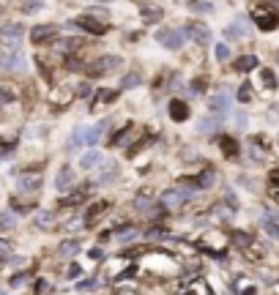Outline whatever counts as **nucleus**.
I'll return each instance as SVG.
<instances>
[{
    "instance_id": "nucleus-11",
    "label": "nucleus",
    "mask_w": 279,
    "mask_h": 295,
    "mask_svg": "<svg viewBox=\"0 0 279 295\" xmlns=\"http://www.w3.org/2000/svg\"><path fill=\"white\" fill-rule=\"evenodd\" d=\"M71 28H83L88 33H93V36H101V33H104V25H101L96 17H91V14H88V17H77L71 22Z\"/></svg>"
},
{
    "instance_id": "nucleus-48",
    "label": "nucleus",
    "mask_w": 279,
    "mask_h": 295,
    "mask_svg": "<svg viewBox=\"0 0 279 295\" xmlns=\"http://www.w3.org/2000/svg\"><path fill=\"white\" fill-rule=\"evenodd\" d=\"M268 194H271V200L279 205V186H268Z\"/></svg>"
},
{
    "instance_id": "nucleus-47",
    "label": "nucleus",
    "mask_w": 279,
    "mask_h": 295,
    "mask_svg": "<svg viewBox=\"0 0 279 295\" xmlns=\"http://www.w3.org/2000/svg\"><path fill=\"white\" fill-rule=\"evenodd\" d=\"M88 254H91V260H101V257H104V252H101V246H93V249L88 252Z\"/></svg>"
},
{
    "instance_id": "nucleus-38",
    "label": "nucleus",
    "mask_w": 279,
    "mask_h": 295,
    "mask_svg": "<svg viewBox=\"0 0 279 295\" xmlns=\"http://www.w3.org/2000/svg\"><path fill=\"white\" fill-rule=\"evenodd\" d=\"M96 284H99L96 279H85V281H79L77 284V290L79 292H91V290H96Z\"/></svg>"
},
{
    "instance_id": "nucleus-49",
    "label": "nucleus",
    "mask_w": 279,
    "mask_h": 295,
    "mask_svg": "<svg viewBox=\"0 0 279 295\" xmlns=\"http://www.w3.org/2000/svg\"><path fill=\"white\" fill-rule=\"evenodd\" d=\"M11 148H14V145H0V159H3V156H9V151H11Z\"/></svg>"
},
{
    "instance_id": "nucleus-20",
    "label": "nucleus",
    "mask_w": 279,
    "mask_h": 295,
    "mask_svg": "<svg viewBox=\"0 0 279 295\" xmlns=\"http://www.w3.org/2000/svg\"><path fill=\"white\" fill-rule=\"evenodd\" d=\"M192 180L197 183V189H200V191H206V189H211V186L216 183V170H214V167H206V170H203L200 175H194Z\"/></svg>"
},
{
    "instance_id": "nucleus-27",
    "label": "nucleus",
    "mask_w": 279,
    "mask_h": 295,
    "mask_svg": "<svg viewBox=\"0 0 279 295\" xmlns=\"http://www.w3.org/2000/svg\"><path fill=\"white\" fill-rule=\"evenodd\" d=\"M14 227H17V213H11V211L0 213V232H9V230H14Z\"/></svg>"
},
{
    "instance_id": "nucleus-9",
    "label": "nucleus",
    "mask_w": 279,
    "mask_h": 295,
    "mask_svg": "<svg viewBox=\"0 0 279 295\" xmlns=\"http://www.w3.org/2000/svg\"><path fill=\"white\" fill-rule=\"evenodd\" d=\"M121 66V58H115V55H104V58H99L96 63L91 66V77H101V74H107V71H112V69H118Z\"/></svg>"
},
{
    "instance_id": "nucleus-23",
    "label": "nucleus",
    "mask_w": 279,
    "mask_h": 295,
    "mask_svg": "<svg viewBox=\"0 0 279 295\" xmlns=\"http://www.w3.org/2000/svg\"><path fill=\"white\" fill-rule=\"evenodd\" d=\"M101 162H104V159H101L99 151H88V153H83V159H79V167H83V170H99Z\"/></svg>"
},
{
    "instance_id": "nucleus-46",
    "label": "nucleus",
    "mask_w": 279,
    "mask_h": 295,
    "mask_svg": "<svg viewBox=\"0 0 279 295\" xmlns=\"http://www.w3.org/2000/svg\"><path fill=\"white\" fill-rule=\"evenodd\" d=\"M263 216H268L271 221H276V224H279V208H268V211H265Z\"/></svg>"
},
{
    "instance_id": "nucleus-17",
    "label": "nucleus",
    "mask_w": 279,
    "mask_h": 295,
    "mask_svg": "<svg viewBox=\"0 0 279 295\" xmlns=\"http://www.w3.org/2000/svg\"><path fill=\"white\" fill-rule=\"evenodd\" d=\"M140 235H142V232L137 230V227H132V224H124V227H118V230L112 232V238L118 240L121 246H124V243H129V240H137Z\"/></svg>"
},
{
    "instance_id": "nucleus-50",
    "label": "nucleus",
    "mask_w": 279,
    "mask_h": 295,
    "mask_svg": "<svg viewBox=\"0 0 279 295\" xmlns=\"http://www.w3.org/2000/svg\"><path fill=\"white\" fill-rule=\"evenodd\" d=\"M77 90H79V96H85V99H88V93H91V88H88V85H79Z\"/></svg>"
},
{
    "instance_id": "nucleus-2",
    "label": "nucleus",
    "mask_w": 279,
    "mask_h": 295,
    "mask_svg": "<svg viewBox=\"0 0 279 295\" xmlns=\"http://www.w3.org/2000/svg\"><path fill=\"white\" fill-rule=\"evenodd\" d=\"M55 189L60 194H71L74 189H77V170H74L71 164H63L58 170V175H55Z\"/></svg>"
},
{
    "instance_id": "nucleus-12",
    "label": "nucleus",
    "mask_w": 279,
    "mask_h": 295,
    "mask_svg": "<svg viewBox=\"0 0 279 295\" xmlns=\"http://www.w3.org/2000/svg\"><path fill=\"white\" fill-rule=\"evenodd\" d=\"M211 112H214L219 120L230 112V96H227V90H219L214 99H211Z\"/></svg>"
},
{
    "instance_id": "nucleus-13",
    "label": "nucleus",
    "mask_w": 279,
    "mask_h": 295,
    "mask_svg": "<svg viewBox=\"0 0 279 295\" xmlns=\"http://www.w3.org/2000/svg\"><path fill=\"white\" fill-rule=\"evenodd\" d=\"M183 30H186V36L192 38L194 44H200V46L211 44V30L206 28V25H189V28H183Z\"/></svg>"
},
{
    "instance_id": "nucleus-14",
    "label": "nucleus",
    "mask_w": 279,
    "mask_h": 295,
    "mask_svg": "<svg viewBox=\"0 0 279 295\" xmlns=\"http://www.w3.org/2000/svg\"><path fill=\"white\" fill-rule=\"evenodd\" d=\"M55 36H58L55 25H38V28L30 30V41L33 44H44V41H50V38H55Z\"/></svg>"
},
{
    "instance_id": "nucleus-16",
    "label": "nucleus",
    "mask_w": 279,
    "mask_h": 295,
    "mask_svg": "<svg viewBox=\"0 0 279 295\" xmlns=\"http://www.w3.org/2000/svg\"><path fill=\"white\" fill-rule=\"evenodd\" d=\"M79 252H83V240H79V238H69V240H63V243L58 246V254H60L63 260L77 257Z\"/></svg>"
},
{
    "instance_id": "nucleus-31",
    "label": "nucleus",
    "mask_w": 279,
    "mask_h": 295,
    "mask_svg": "<svg viewBox=\"0 0 279 295\" xmlns=\"http://www.w3.org/2000/svg\"><path fill=\"white\" fill-rule=\"evenodd\" d=\"M22 38V28L19 25H11V28L3 30V41H19Z\"/></svg>"
},
{
    "instance_id": "nucleus-51",
    "label": "nucleus",
    "mask_w": 279,
    "mask_h": 295,
    "mask_svg": "<svg viewBox=\"0 0 279 295\" xmlns=\"http://www.w3.org/2000/svg\"><path fill=\"white\" fill-rule=\"evenodd\" d=\"M6 102H11V96L6 90H0V104H6Z\"/></svg>"
},
{
    "instance_id": "nucleus-45",
    "label": "nucleus",
    "mask_w": 279,
    "mask_h": 295,
    "mask_svg": "<svg viewBox=\"0 0 279 295\" xmlns=\"http://www.w3.org/2000/svg\"><path fill=\"white\" fill-rule=\"evenodd\" d=\"M33 290H36L38 295H44L47 290H50V281H47V279H38V281H36V287H33Z\"/></svg>"
},
{
    "instance_id": "nucleus-25",
    "label": "nucleus",
    "mask_w": 279,
    "mask_h": 295,
    "mask_svg": "<svg viewBox=\"0 0 279 295\" xmlns=\"http://www.w3.org/2000/svg\"><path fill=\"white\" fill-rule=\"evenodd\" d=\"M252 69H257V58L255 55H241V58L235 60V71L238 74H247Z\"/></svg>"
},
{
    "instance_id": "nucleus-1",
    "label": "nucleus",
    "mask_w": 279,
    "mask_h": 295,
    "mask_svg": "<svg viewBox=\"0 0 279 295\" xmlns=\"http://www.w3.org/2000/svg\"><path fill=\"white\" fill-rule=\"evenodd\" d=\"M252 19H255V25L265 33L276 30V25H279V14H276V9H271V6H257V9L252 11Z\"/></svg>"
},
{
    "instance_id": "nucleus-32",
    "label": "nucleus",
    "mask_w": 279,
    "mask_h": 295,
    "mask_svg": "<svg viewBox=\"0 0 279 295\" xmlns=\"http://www.w3.org/2000/svg\"><path fill=\"white\" fill-rule=\"evenodd\" d=\"M189 9H192V11H200V14H208L214 6H211L208 0H189Z\"/></svg>"
},
{
    "instance_id": "nucleus-52",
    "label": "nucleus",
    "mask_w": 279,
    "mask_h": 295,
    "mask_svg": "<svg viewBox=\"0 0 279 295\" xmlns=\"http://www.w3.org/2000/svg\"><path fill=\"white\" fill-rule=\"evenodd\" d=\"M276 63H279V50H276Z\"/></svg>"
},
{
    "instance_id": "nucleus-15",
    "label": "nucleus",
    "mask_w": 279,
    "mask_h": 295,
    "mask_svg": "<svg viewBox=\"0 0 279 295\" xmlns=\"http://www.w3.org/2000/svg\"><path fill=\"white\" fill-rule=\"evenodd\" d=\"M230 240H233V246L241 252H249L252 246H255V235H252V232H244V230H233L230 232Z\"/></svg>"
},
{
    "instance_id": "nucleus-42",
    "label": "nucleus",
    "mask_w": 279,
    "mask_h": 295,
    "mask_svg": "<svg viewBox=\"0 0 279 295\" xmlns=\"http://www.w3.org/2000/svg\"><path fill=\"white\" fill-rule=\"evenodd\" d=\"M235 126H238L241 131L249 126V115H247V112H238V115H235Z\"/></svg>"
},
{
    "instance_id": "nucleus-24",
    "label": "nucleus",
    "mask_w": 279,
    "mask_h": 295,
    "mask_svg": "<svg viewBox=\"0 0 279 295\" xmlns=\"http://www.w3.org/2000/svg\"><path fill=\"white\" fill-rule=\"evenodd\" d=\"M142 235H145L148 240H170L173 235H170V230H165V227L162 224H153V227H148L145 232H142Z\"/></svg>"
},
{
    "instance_id": "nucleus-7",
    "label": "nucleus",
    "mask_w": 279,
    "mask_h": 295,
    "mask_svg": "<svg viewBox=\"0 0 279 295\" xmlns=\"http://www.w3.org/2000/svg\"><path fill=\"white\" fill-rule=\"evenodd\" d=\"M216 145H219L222 156L227 159V162H238V156H241V145H238V139H233V137H219V139H216Z\"/></svg>"
},
{
    "instance_id": "nucleus-19",
    "label": "nucleus",
    "mask_w": 279,
    "mask_h": 295,
    "mask_svg": "<svg viewBox=\"0 0 279 295\" xmlns=\"http://www.w3.org/2000/svg\"><path fill=\"white\" fill-rule=\"evenodd\" d=\"M170 118H173L175 123L189 120V104L181 102V99H173V102H170Z\"/></svg>"
},
{
    "instance_id": "nucleus-28",
    "label": "nucleus",
    "mask_w": 279,
    "mask_h": 295,
    "mask_svg": "<svg viewBox=\"0 0 279 295\" xmlns=\"http://www.w3.org/2000/svg\"><path fill=\"white\" fill-rule=\"evenodd\" d=\"M219 129V118H203L200 123H197V131L200 134H214Z\"/></svg>"
},
{
    "instance_id": "nucleus-18",
    "label": "nucleus",
    "mask_w": 279,
    "mask_h": 295,
    "mask_svg": "<svg viewBox=\"0 0 279 295\" xmlns=\"http://www.w3.org/2000/svg\"><path fill=\"white\" fill-rule=\"evenodd\" d=\"M233 290H235V295H260V290H257V284H255V281H252L249 276H244V273L235 279Z\"/></svg>"
},
{
    "instance_id": "nucleus-41",
    "label": "nucleus",
    "mask_w": 279,
    "mask_h": 295,
    "mask_svg": "<svg viewBox=\"0 0 279 295\" xmlns=\"http://www.w3.org/2000/svg\"><path fill=\"white\" fill-rule=\"evenodd\" d=\"M11 249H14V246H11L9 240H3V238H0V260L11 257Z\"/></svg>"
},
{
    "instance_id": "nucleus-53",
    "label": "nucleus",
    "mask_w": 279,
    "mask_h": 295,
    "mask_svg": "<svg viewBox=\"0 0 279 295\" xmlns=\"http://www.w3.org/2000/svg\"><path fill=\"white\" fill-rule=\"evenodd\" d=\"M0 295H6V290H0Z\"/></svg>"
},
{
    "instance_id": "nucleus-4",
    "label": "nucleus",
    "mask_w": 279,
    "mask_h": 295,
    "mask_svg": "<svg viewBox=\"0 0 279 295\" xmlns=\"http://www.w3.org/2000/svg\"><path fill=\"white\" fill-rule=\"evenodd\" d=\"M104 213H110V203H107V200H96V203H91L88 205V211L83 213V219H85V227L88 230H91L93 224H96V221L104 216Z\"/></svg>"
},
{
    "instance_id": "nucleus-5",
    "label": "nucleus",
    "mask_w": 279,
    "mask_h": 295,
    "mask_svg": "<svg viewBox=\"0 0 279 295\" xmlns=\"http://www.w3.org/2000/svg\"><path fill=\"white\" fill-rule=\"evenodd\" d=\"M159 205L170 213V211H181V205H186V200H183L181 191L173 186V189H165V191L159 194Z\"/></svg>"
},
{
    "instance_id": "nucleus-10",
    "label": "nucleus",
    "mask_w": 279,
    "mask_h": 295,
    "mask_svg": "<svg viewBox=\"0 0 279 295\" xmlns=\"http://www.w3.org/2000/svg\"><path fill=\"white\" fill-rule=\"evenodd\" d=\"M156 205H159V203H153V194L148 191V189H142L137 197H134V211L145 213V216H151V213L156 211Z\"/></svg>"
},
{
    "instance_id": "nucleus-3",
    "label": "nucleus",
    "mask_w": 279,
    "mask_h": 295,
    "mask_svg": "<svg viewBox=\"0 0 279 295\" xmlns=\"http://www.w3.org/2000/svg\"><path fill=\"white\" fill-rule=\"evenodd\" d=\"M156 41L167 50H181L183 41H186V33L183 30H159L156 33Z\"/></svg>"
},
{
    "instance_id": "nucleus-34",
    "label": "nucleus",
    "mask_w": 279,
    "mask_h": 295,
    "mask_svg": "<svg viewBox=\"0 0 279 295\" xmlns=\"http://www.w3.org/2000/svg\"><path fill=\"white\" fill-rule=\"evenodd\" d=\"M79 46H83V41H79V38H66V41L58 44V50H60V52H69V50H79Z\"/></svg>"
},
{
    "instance_id": "nucleus-6",
    "label": "nucleus",
    "mask_w": 279,
    "mask_h": 295,
    "mask_svg": "<svg viewBox=\"0 0 279 295\" xmlns=\"http://www.w3.org/2000/svg\"><path fill=\"white\" fill-rule=\"evenodd\" d=\"M42 183H44L42 172H28V175H19L17 189L22 191V194H36L38 189H42Z\"/></svg>"
},
{
    "instance_id": "nucleus-22",
    "label": "nucleus",
    "mask_w": 279,
    "mask_h": 295,
    "mask_svg": "<svg viewBox=\"0 0 279 295\" xmlns=\"http://www.w3.org/2000/svg\"><path fill=\"white\" fill-rule=\"evenodd\" d=\"M247 33L249 30H247V19H244V17H238L235 22H230L227 28H224V36H227V38H244Z\"/></svg>"
},
{
    "instance_id": "nucleus-8",
    "label": "nucleus",
    "mask_w": 279,
    "mask_h": 295,
    "mask_svg": "<svg viewBox=\"0 0 279 295\" xmlns=\"http://www.w3.org/2000/svg\"><path fill=\"white\" fill-rule=\"evenodd\" d=\"M118 172H121V170H118V164L107 159V162H101L99 175H96V180H93V183H96V186H107V183H112V180L118 178Z\"/></svg>"
},
{
    "instance_id": "nucleus-36",
    "label": "nucleus",
    "mask_w": 279,
    "mask_h": 295,
    "mask_svg": "<svg viewBox=\"0 0 279 295\" xmlns=\"http://www.w3.org/2000/svg\"><path fill=\"white\" fill-rule=\"evenodd\" d=\"M83 265H77V263H71L69 265V271H66V279H79V276H83Z\"/></svg>"
},
{
    "instance_id": "nucleus-26",
    "label": "nucleus",
    "mask_w": 279,
    "mask_h": 295,
    "mask_svg": "<svg viewBox=\"0 0 279 295\" xmlns=\"http://www.w3.org/2000/svg\"><path fill=\"white\" fill-rule=\"evenodd\" d=\"M101 131H104V123H99V126H85V145H96L99 139H101Z\"/></svg>"
},
{
    "instance_id": "nucleus-44",
    "label": "nucleus",
    "mask_w": 279,
    "mask_h": 295,
    "mask_svg": "<svg viewBox=\"0 0 279 295\" xmlns=\"http://www.w3.org/2000/svg\"><path fill=\"white\" fill-rule=\"evenodd\" d=\"M142 17H145L148 22H159V19H162V11H159V9H153V11H142Z\"/></svg>"
},
{
    "instance_id": "nucleus-43",
    "label": "nucleus",
    "mask_w": 279,
    "mask_h": 295,
    "mask_svg": "<svg viewBox=\"0 0 279 295\" xmlns=\"http://www.w3.org/2000/svg\"><path fill=\"white\" fill-rule=\"evenodd\" d=\"M121 85H124V88H137V85H140V77H137V74H132V77H124V82H121Z\"/></svg>"
},
{
    "instance_id": "nucleus-37",
    "label": "nucleus",
    "mask_w": 279,
    "mask_h": 295,
    "mask_svg": "<svg viewBox=\"0 0 279 295\" xmlns=\"http://www.w3.org/2000/svg\"><path fill=\"white\" fill-rule=\"evenodd\" d=\"M260 77H263V85H265V88H276L274 71H268V69H265V71H260Z\"/></svg>"
},
{
    "instance_id": "nucleus-35",
    "label": "nucleus",
    "mask_w": 279,
    "mask_h": 295,
    "mask_svg": "<svg viewBox=\"0 0 279 295\" xmlns=\"http://www.w3.org/2000/svg\"><path fill=\"white\" fill-rule=\"evenodd\" d=\"M110 102H115V90H99L96 107H101V104H110Z\"/></svg>"
},
{
    "instance_id": "nucleus-33",
    "label": "nucleus",
    "mask_w": 279,
    "mask_h": 295,
    "mask_svg": "<svg viewBox=\"0 0 279 295\" xmlns=\"http://www.w3.org/2000/svg\"><path fill=\"white\" fill-rule=\"evenodd\" d=\"M38 9H44L42 0H22V11H25V14H36Z\"/></svg>"
},
{
    "instance_id": "nucleus-30",
    "label": "nucleus",
    "mask_w": 279,
    "mask_h": 295,
    "mask_svg": "<svg viewBox=\"0 0 279 295\" xmlns=\"http://www.w3.org/2000/svg\"><path fill=\"white\" fill-rule=\"evenodd\" d=\"M260 224H263V230L268 232L271 238H276V240H279V224H276V221H271L268 216H263V219H260Z\"/></svg>"
},
{
    "instance_id": "nucleus-39",
    "label": "nucleus",
    "mask_w": 279,
    "mask_h": 295,
    "mask_svg": "<svg viewBox=\"0 0 279 295\" xmlns=\"http://www.w3.org/2000/svg\"><path fill=\"white\" fill-rule=\"evenodd\" d=\"M238 102H244V104L252 102V88L249 85H241V88H238Z\"/></svg>"
},
{
    "instance_id": "nucleus-29",
    "label": "nucleus",
    "mask_w": 279,
    "mask_h": 295,
    "mask_svg": "<svg viewBox=\"0 0 279 295\" xmlns=\"http://www.w3.org/2000/svg\"><path fill=\"white\" fill-rule=\"evenodd\" d=\"M85 145V126H77V129L71 131V139H69V148L74 151V148Z\"/></svg>"
},
{
    "instance_id": "nucleus-21",
    "label": "nucleus",
    "mask_w": 279,
    "mask_h": 295,
    "mask_svg": "<svg viewBox=\"0 0 279 295\" xmlns=\"http://www.w3.org/2000/svg\"><path fill=\"white\" fill-rule=\"evenodd\" d=\"M58 224V213L55 211H38L36 213V227L38 230H55Z\"/></svg>"
},
{
    "instance_id": "nucleus-40",
    "label": "nucleus",
    "mask_w": 279,
    "mask_h": 295,
    "mask_svg": "<svg viewBox=\"0 0 279 295\" xmlns=\"http://www.w3.org/2000/svg\"><path fill=\"white\" fill-rule=\"evenodd\" d=\"M214 55H216V60H227V58H230V50H227V44H216Z\"/></svg>"
}]
</instances>
